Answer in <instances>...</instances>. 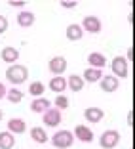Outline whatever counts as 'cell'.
Segmentation results:
<instances>
[{
    "label": "cell",
    "instance_id": "cell-1",
    "mask_svg": "<svg viewBox=\"0 0 135 149\" xmlns=\"http://www.w3.org/2000/svg\"><path fill=\"white\" fill-rule=\"evenodd\" d=\"M6 79H8V82H12L13 86H19V84L27 82V79H29V69H27L25 65L13 63V65H10L8 69H6Z\"/></svg>",
    "mask_w": 135,
    "mask_h": 149
},
{
    "label": "cell",
    "instance_id": "cell-2",
    "mask_svg": "<svg viewBox=\"0 0 135 149\" xmlns=\"http://www.w3.org/2000/svg\"><path fill=\"white\" fill-rule=\"evenodd\" d=\"M52 143L57 149H69L74 143V136L70 130H59L52 136Z\"/></svg>",
    "mask_w": 135,
    "mask_h": 149
},
{
    "label": "cell",
    "instance_id": "cell-3",
    "mask_svg": "<svg viewBox=\"0 0 135 149\" xmlns=\"http://www.w3.org/2000/svg\"><path fill=\"white\" fill-rule=\"evenodd\" d=\"M120 143V132L118 130H105L103 136L99 138V145L103 149H114Z\"/></svg>",
    "mask_w": 135,
    "mask_h": 149
},
{
    "label": "cell",
    "instance_id": "cell-4",
    "mask_svg": "<svg viewBox=\"0 0 135 149\" xmlns=\"http://www.w3.org/2000/svg\"><path fill=\"white\" fill-rule=\"evenodd\" d=\"M112 77L116 79H126L127 74H129V69H127V59L124 56H116L112 59Z\"/></svg>",
    "mask_w": 135,
    "mask_h": 149
},
{
    "label": "cell",
    "instance_id": "cell-5",
    "mask_svg": "<svg viewBox=\"0 0 135 149\" xmlns=\"http://www.w3.org/2000/svg\"><path fill=\"white\" fill-rule=\"evenodd\" d=\"M80 27H82V31H87V33H92V35H97V33H101V19L95 17V15H86Z\"/></svg>",
    "mask_w": 135,
    "mask_h": 149
},
{
    "label": "cell",
    "instance_id": "cell-6",
    "mask_svg": "<svg viewBox=\"0 0 135 149\" xmlns=\"http://www.w3.org/2000/svg\"><path fill=\"white\" fill-rule=\"evenodd\" d=\"M48 69H50V73H52V74L61 77V74L65 73V69H67V59H65V57H61V56L53 57V59H50Z\"/></svg>",
    "mask_w": 135,
    "mask_h": 149
},
{
    "label": "cell",
    "instance_id": "cell-7",
    "mask_svg": "<svg viewBox=\"0 0 135 149\" xmlns=\"http://www.w3.org/2000/svg\"><path fill=\"white\" fill-rule=\"evenodd\" d=\"M42 115H44V124L50 126V128H55L57 124L61 123V111L59 109H52V107H50V109Z\"/></svg>",
    "mask_w": 135,
    "mask_h": 149
},
{
    "label": "cell",
    "instance_id": "cell-8",
    "mask_svg": "<svg viewBox=\"0 0 135 149\" xmlns=\"http://www.w3.org/2000/svg\"><path fill=\"white\" fill-rule=\"evenodd\" d=\"M99 84H101V90H103V92H116L120 82H118V79L112 77V74H103Z\"/></svg>",
    "mask_w": 135,
    "mask_h": 149
},
{
    "label": "cell",
    "instance_id": "cell-9",
    "mask_svg": "<svg viewBox=\"0 0 135 149\" xmlns=\"http://www.w3.org/2000/svg\"><path fill=\"white\" fill-rule=\"evenodd\" d=\"M72 136H74V138H78V140L84 141V143H90V141H93V132L90 130L87 126H84V124H78V126L74 128Z\"/></svg>",
    "mask_w": 135,
    "mask_h": 149
},
{
    "label": "cell",
    "instance_id": "cell-10",
    "mask_svg": "<svg viewBox=\"0 0 135 149\" xmlns=\"http://www.w3.org/2000/svg\"><path fill=\"white\" fill-rule=\"evenodd\" d=\"M103 117H105V113H103V109L101 107H87L86 111H84V118H86L87 123H101L103 120Z\"/></svg>",
    "mask_w": 135,
    "mask_h": 149
},
{
    "label": "cell",
    "instance_id": "cell-11",
    "mask_svg": "<svg viewBox=\"0 0 135 149\" xmlns=\"http://www.w3.org/2000/svg\"><path fill=\"white\" fill-rule=\"evenodd\" d=\"M50 105H52V101L48 97H34L31 103V111L32 113H46L50 109Z\"/></svg>",
    "mask_w": 135,
    "mask_h": 149
},
{
    "label": "cell",
    "instance_id": "cell-12",
    "mask_svg": "<svg viewBox=\"0 0 135 149\" xmlns=\"http://www.w3.org/2000/svg\"><path fill=\"white\" fill-rule=\"evenodd\" d=\"M87 63H90V67H93V69H103V67L107 65V57L101 52H92L87 56Z\"/></svg>",
    "mask_w": 135,
    "mask_h": 149
},
{
    "label": "cell",
    "instance_id": "cell-13",
    "mask_svg": "<svg viewBox=\"0 0 135 149\" xmlns=\"http://www.w3.org/2000/svg\"><path fill=\"white\" fill-rule=\"evenodd\" d=\"M25 130H27V124L23 118H12V120H8V132H12L13 136L25 134Z\"/></svg>",
    "mask_w": 135,
    "mask_h": 149
},
{
    "label": "cell",
    "instance_id": "cell-14",
    "mask_svg": "<svg viewBox=\"0 0 135 149\" xmlns=\"http://www.w3.org/2000/svg\"><path fill=\"white\" fill-rule=\"evenodd\" d=\"M34 13L32 12H27V10H23L21 13H17V25L23 27V29H27V27H32V23H34Z\"/></svg>",
    "mask_w": 135,
    "mask_h": 149
},
{
    "label": "cell",
    "instance_id": "cell-15",
    "mask_svg": "<svg viewBox=\"0 0 135 149\" xmlns=\"http://www.w3.org/2000/svg\"><path fill=\"white\" fill-rule=\"evenodd\" d=\"M65 33H67V38L72 40V42H76V40H80L84 36V31H82V27H80L78 23H70Z\"/></svg>",
    "mask_w": 135,
    "mask_h": 149
},
{
    "label": "cell",
    "instance_id": "cell-16",
    "mask_svg": "<svg viewBox=\"0 0 135 149\" xmlns=\"http://www.w3.org/2000/svg\"><path fill=\"white\" fill-rule=\"evenodd\" d=\"M101 77H103L101 69H93V67H87V69L84 71V74H82L84 82H92V84H93V82H99Z\"/></svg>",
    "mask_w": 135,
    "mask_h": 149
},
{
    "label": "cell",
    "instance_id": "cell-17",
    "mask_svg": "<svg viewBox=\"0 0 135 149\" xmlns=\"http://www.w3.org/2000/svg\"><path fill=\"white\" fill-rule=\"evenodd\" d=\"M84 79L80 77V74H70L69 80H67V88H70L72 92H80V90H84Z\"/></svg>",
    "mask_w": 135,
    "mask_h": 149
},
{
    "label": "cell",
    "instance_id": "cell-18",
    "mask_svg": "<svg viewBox=\"0 0 135 149\" xmlns=\"http://www.w3.org/2000/svg\"><path fill=\"white\" fill-rule=\"evenodd\" d=\"M19 59V52L15 48H12V46H6L4 50H2V61L10 63V65H13V63Z\"/></svg>",
    "mask_w": 135,
    "mask_h": 149
},
{
    "label": "cell",
    "instance_id": "cell-19",
    "mask_svg": "<svg viewBox=\"0 0 135 149\" xmlns=\"http://www.w3.org/2000/svg\"><path fill=\"white\" fill-rule=\"evenodd\" d=\"M15 145V136L12 132H0V149H13Z\"/></svg>",
    "mask_w": 135,
    "mask_h": 149
},
{
    "label": "cell",
    "instance_id": "cell-20",
    "mask_svg": "<svg viewBox=\"0 0 135 149\" xmlns=\"http://www.w3.org/2000/svg\"><path fill=\"white\" fill-rule=\"evenodd\" d=\"M50 90L55 94H61L63 90H67V80L63 79V77H53L52 80H50Z\"/></svg>",
    "mask_w": 135,
    "mask_h": 149
},
{
    "label": "cell",
    "instance_id": "cell-21",
    "mask_svg": "<svg viewBox=\"0 0 135 149\" xmlns=\"http://www.w3.org/2000/svg\"><path fill=\"white\" fill-rule=\"evenodd\" d=\"M31 138L36 143H46V141H48V132L44 130L42 126H34L31 130Z\"/></svg>",
    "mask_w": 135,
    "mask_h": 149
},
{
    "label": "cell",
    "instance_id": "cell-22",
    "mask_svg": "<svg viewBox=\"0 0 135 149\" xmlns=\"http://www.w3.org/2000/svg\"><path fill=\"white\" fill-rule=\"evenodd\" d=\"M44 90H46V86H44V82H32L31 86H29V94L31 96H34V97H42V94H44Z\"/></svg>",
    "mask_w": 135,
    "mask_h": 149
},
{
    "label": "cell",
    "instance_id": "cell-23",
    "mask_svg": "<svg viewBox=\"0 0 135 149\" xmlns=\"http://www.w3.org/2000/svg\"><path fill=\"white\" fill-rule=\"evenodd\" d=\"M6 97H8L12 103H19V101L23 100V92H21V90H17V86H15V88H10L8 92H6Z\"/></svg>",
    "mask_w": 135,
    "mask_h": 149
},
{
    "label": "cell",
    "instance_id": "cell-24",
    "mask_svg": "<svg viewBox=\"0 0 135 149\" xmlns=\"http://www.w3.org/2000/svg\"><path fill=\"white\" fill-rule=\"evenodd\" d=\"M55 109H59V111H65V109H69V97L67 96H63V94H57V97H55Z\"/></svg>",
    "mask_w": 135,
    "mask_h": 149
},
{
    "label": "cell",
    "instance_id": "cell-25",
    "mask_svg": "<svg viewBox=\"0 0 135 149\" xmlns=\"http://www.w3.org/2000/svg\"><path fill=\"white\" fill-rule=\"evenodd\" d=\"M6 31H8V19L4 15H0V35H4Z\"/></svg>",
    "mask_w": 135,
    "mask_h": 149
},
{
    "label": "cell",
    "instance_id": "cell-26",
    "mask_svg": "<svg viewBox=\"0 0 135 149\" xmlns=\"http://www.w3.org/2000/svg\"><path fill=\"white\" fill-rule=\"evenodd\" d=\"M74 6H76V2H61V8H67V10L74 8Z\"/></svg>",
    "mask_w": 135,
    "mask_h": 149
},
{
    "label": "cell",
    "instance_id": "cell-27",
    "mask_svg": "<svg viewBox=\"0 0 135 149\" xmlns=\"http://www.w3.org/2000/svg\"><path fill=\"white\" fill-rule=\"evenodd\" d=\"M10 6H12V8H23L25 2H23V0H19V2H10Z\"/></svg>",
    "mask_w": 135,
    "mask_h": 149
},
{
    "label": "cell",
    "instance_id": "cell-28",
    "mask_svg": "<svg viewBox=\"0 0 135 149\" xmlns=\"http://www.w3.org/2000/svg\"><path fill=\"white\" fill-rule=\"evenodd\" d=\"M6 92H8V88H6V86H4V84L0 82V100H2V97H4V96H6Z\"/></svg>",
    "mask_w": 135,
    "mask_h": 149
},
{
    "label": "cell",
    "instance_id": "cell-29",
    "mask_svg": "<svg viewBox=\"0 0 135 149\" xmlns=\"http://www.w3.org/2000/svg\"><path fill=\"white\" fill-rule=\"evenodd\" d=\"M131 118H133V115L129 113V115H127V124H129V126H131V124H133V120H131Z\"/></svg>",
    "mask_w": 135,
    "mask_h": 149
},
{
    "label": "cell",
    "instance_id": "cell-30",
    "mask_svg": "<svg viewBox=\"0 0 135 149\" xmlns=\"http://www.w3.org/2000/svg\"><path fill=\"white\" fill-rule=\"evenodd\" d=\"M0 120H2V109H0Z\"/></svg>",
    "mask_w": 135,
    "mask_h": 149
}]
</instances>
